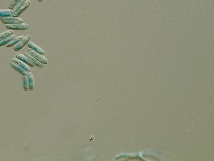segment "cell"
<instances>
[{
  "label": "cell",
  "instance_id": "3957f363",
  "mask_svg": "<svg viewBox=\"0 0 214 161\" xmlns=\"http://www.w3.org/2000/svg\"><path fill=\"white\" fill-rule=\"evenodd\" d=\"M31 39L30 36H27L23 37L20 42H18L14 46V50L16 51H20L21 49L24 47L26 44H27L30 40Z\"/></svg>",
  "mask_w": 214,
  "mask_h": 161
},
{
  "label": "cell",
  "instance_id": "d6986e66",
  "mask_svg": "<svg viewBox=\"0 0 214 161\" xmlns=\"http://www.w3.org/2000/svg\"><path fill=\"white\" fill-rule=\"evenodd\" d=\"M44 0H38L39 2H43Z\"/></svg>",
  "mask_w": 214,
  "mask_h": 161
},
{
  "label": "cell",
  "instance_id": "4fadbf2b",
  "mask_svg": "<svg viewBox=\"0 0 214 161\" xmlns=\"http://www.w3.org/2000/svg\"><path fill=\"white\" fill-rule=\"evenodd\" d=\"M15 38H16V36L14 34H12L10 36L6 37L5 39L0 41V47H2V46H4L5 45H8L9 42H11Z\"/></svg>",
  "mask_w": 214,
  "mask_h": 161
},
{
  "label": "cell",
  "instance_id": "e0dca14e",
  "mask_svg": "<svg viewBox=\"0 0 214 161\" xmlns=\"http://www.w3.org/2000/svg\"><path fill=\"white\" fill-rule=\"evenodd\" d=\"M20 0H11V2L9 5V8L10 9H13L14 8V7L16 6V5L18 4V2L20 1Z\"/></svg>",
  "mask_w": 214,
  "mask_h": 161
},
{
  "label": "cell",
  "instance_id": "9a60e30c",
  "mask_svg": "<svg viewBox=\"0 0 214 161\" xmlns=\"http://www.w3.org/2000/svg\"><path fill=\"white\" fill-rule=\"evenodd\" d=\"M23 85L25 91L27 92L30 89L29 88V82L27 75H23Z\"/></svg>",
  "mask_w": 214,
  "mask_h": 161
},
{
  "label": "cell",
  "instance_id": "5b68a950",
  "mask_svg": "<svg viewBox=\"0 0 214 161\" xmlns=\"http://www.w3.org/2000/svg\"><path fill=\"white\" fill-rule=\"evenodd\" d=\"M29 25L27 23L21 24H14V25H7L6 28L9 30H26L29 29Z\"/></svg>",
  "mask_w": 214,
  "mask_h": 161
},
{
  "label": "cell",
  "instance_id": "277c9868",
  "mask_svg": "<svg viewBox=\"0 0 214 161\" xmlns=\"http://www.w3.org/2000/svg\"><path fill=\"white\" fill-rule=\"evenodd\" d=\"M28 53L30 54L32 57L36 58L39 61L43 63L44 64H47L48 63V59L46 57H45L44 56H43V55H41L36 51H35L34 50H33L32 49H29V50H28Z\"/></svg>",
  "mask_w": 214,
  "mask_h": 161
},
{
  "label": "cell",
  "instance_id": "ba28073f",
  "mask_svg": "<svg viewBox=\"0 0 214 161\" xmlns=\"http://www.w3.org/2000/svg\"><path fill=\"white\" fill-rule=\"evenodd\" d=\"M28 46L29 47H30V48H32V50H34L35 51L41 54V55H44L45 54V52L43 50V49H42L41 47L38 46V45H37L35 43H34V42H29L28 43Z\"/></svg>",
  "mask_w": 214,
  "mask_h": 161
},
{
  "label": "cell",
  "instance_id": "52a82bcc",
  "mask_svg": "<svg viewBox=\"0 0 214 161\" xmlns=\"http://www.w3.org/2000/svg\"><path fill=\"white\" fill-rule=\"evenodd\" d=\"M12 62L15 63L17 64H18V66H20V67L23 68L24 70H25L26 72L27 73H29L30 71H31V69H30V66L27 64L26 63H25L23 62H22L21 60L17 59V58H13L12 59Z\"/></svg>",
  "mask_w": 214,
  "mask_h": 161
},
{
  "label": "cell",
  "instance_id": "30bf717a",
  "mask_svg": "<svg viewBox=\"0 0 214 161\" xmlns=\"http://www.w3.org/2000/svg\"><path fill=\"white\" fill-rule=\"evenodd\" d=\"M27 77L29 79V88L31 91H33L35 88V79L32 73H27Z\"/></svg>",
  "mask_w": 214,
  "mask_h": 161
},
{
  "label": "cell",
  "instance_id": "7a4b0ae2",
  "mask_svg": "<svg viewBox=\"0 0 214 161\" xmlns=\"http://www.w3.org/2000/svg\"><path fill=\"white\" fill-rule=\"evenodd\" d=\"M30 5H31V2L29 0H27L18 9L13 11V17H18L21 16L25 11H26V10L30 6Z\"/></svg>",
  "mask_w": 214,
  "mask_h": 161
},
{
  "label": "cell",
  "instance_id": "6da1fadb",
  "mask_svg": "<svg viewBox=\"0 0 214 161\" xmlns=\"http://www.w3.org/2000/svg\"><path fill=\"white\" fill-rule=\"evenodd\" d=\"M2 22L4 24H8V25H14V24H21L23 23V20L21 18L18 17H5L3 18L2 20Z\"/></svg>",
  "mask_w": 214,
  "mask_h": 161
},
{
  "label": "cell",
  "instance_id": "2e32d148",
  "mask_svg": "<svg viewBox=\"0 0 214 161\" xmlns=\"http://www.w3.org/2000/svg\"><path fill=\"white\" fill-rule=\"evenodd\" d=\"M13 34V32L12 30H8V31H5V32H3L2 33L0 34V41L5 39L6 37L8 36H10L11 35Z\"/></svg>",
  "mask_w": 214,
  "mask_h": 161
},
{
  "label": "cell",
  "instance_id": "7c38bea8",
  "mask_svg": "<svg viewBox=\"0 0 214 161\" xmlns=\"http://www.w3.org/2000/svg\"><path fill=\"white\" fill-rule=\"evenodd\" d=\"M26 56L27 57H29V59H30L32 61L33 63H34L35 65H37V66H38V67H44V64L43 63H42L40 61H39L38 59H37L36 58H35V57H32V55H31L30 54H29L28 52L26 54Z\"/></svg>",
  "mask_w": 214,
  "mask_h": 161
},
{
  "label": "cell",
  "instance_id": "8992f818",
  "mask_svg": "<svg viewBox=\"0 0 214 161\" xmlns=\"http://www.w3.org/2000/svg\"><path fill=\"white\" fill-rule=\"evenodd\" d=\"M16 58H17V59L22 60V62L25 63L30 67H34L35 66V64L29 57H27L26 55H24L21 54H18L16 55Z\"/></svg>",
  "mask_w": 214,
  "mask_h": 161
},
{
  "label": "cell",
  "instance_id": "9c48e42d",
  "mask_svg": "<svg viewBox=\"0 0 214 161\" xmlns=\"http://www.w3.org/2000/svg\"><path fill=\"white\" fill-rule=\"evenodd\" d=\"M11 67L13 68V69H14L15 70H16L17 71H18V73H20L22 75H27L28 73L26 72L25 70H24L23 68L21 67L15 63L12 62L11 63Z\"/></svg>",
  "mask_w": 214,
  "mask_h": 161
},
{
  "label": "cell",
  "instance_id": "ac0fdd59",
  "mask_svg": "<svg viewBox=\"0 0 214 161\" xmlns=\"http://www.w3.org/2000/svg\"><path fill=\"white\" fill-rule=\"evenodd\" d=\"M26 1V0H20V1L18 2V4L16 5V6L14 7L13 11H16L17 9H18L22 5V4H23V3H24Z\"/></svg>",
  "mask_w": 214,
  "mask_h": 161
},
{
  "label": "cell",
  "instance_id": "8fae6325",
  "mask_svg": "<svg viewBox=\"0 0 214 161\" xmlns=\"http://www.w3.org/2000/svg\"><path fill=\"white\" fill-rule=\"evenodd\" d=\"M13 16V11L11 9H1L0 10V17L5 18Z\"/></svg>",
  "mask_w": 214,
  "mask_h": 161
},
{
  "label": "cell",
  "instance_id": "5bb4252c",
  "mask_svg": "<svg viewBox=\"0 0 214 161\" xmlns=\"http://www.w3.org/2000/svg\"><path fill=\"white\" fill-rule=\"evenodd\" d=\"M24 36H17L14 39H13L11 42H9L8 45H6V47H11L13 46H15L16 44L18 42H20L21 39L23 38Z\"/></svg>",
  "mask_w": 214,
  "mask_h": 161
}]
</instances>
